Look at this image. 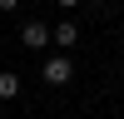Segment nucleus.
Returning a JSON list of instances; mask_svg holds the SVG:
<instances>
[{
  "label": "nucleus",
  "mask_w": 124,
  "mask_h": 119,
  "mask_svg": "<svg viewBox=\"0 0 124 119\" xmlns=\"http://www.w3.org/2000/svg\"><path fill=\"white\" fill-rule=\"evenodd\" d=\"M119 55H124V50H119Z\"/></svg>",
  "instance_id": "nucleus-8"
},
{
  "label": "nucleus",
  "mask_w": 124,
  "mask_h": 119,
  "mask_svg": "<svg viewBox=\"0 0 124 119\" xmlns=\"http://www.w3.org/2000/svg\"><path fill=\"white\" fill-rule=\"evenodd\" d=\"M20 45L25 50H45L50 45V25L45 20H25V25H20Z\"/></svg>",
  "instance_id": "nucleus-2"
},
{
  "label": "nucleus",
  "mask_w": 124,
  "mask_h": 119,
  "mask_svg": "<svg viewBox=\"0 0 124 119\" xmlns=\"http://www.w3.org/2000/svg\"><path fill=\"white\" fill-rule=\"evenodd\" d=\"M55 5H60V10H75V5H79V0H55Z\"/></svg>",
  "instance_id": "nucleus-6"
},
{
  "label": "nucleus",
  "mask_w": 124,
  "mask_h": 119,
  "mask_svg": "<svg viewBox=\"0 0 124 119\" xmlns=\"http://www.w3.org/2000/svg\"><path fill=\"white\" fill-rule=\"evenodd\" d=\"M50 40H55V45H60V55H70V50H75V40H79V25H75V20H60V25H50Z\"/></svg>",
  "instance_id": "nucleus-3"
},
{
  "label": "nucleus",
  "mask_w": 124,
  "mask_h": 119,
  "mask_svg": "<svg viewBox=\"0 0 124 119\" xmlns=\"http://www.w3.org/2000/svg\"><path fill=\"white\" fill-rule=\"evenodd\" d=\"M0 10H5V15H10V10H20V0H0Z\"/></svg>",
  "instance_id": "nucleus-5"
},
{
  "label": "nucleus",
  "mask_w": 124,
  "mask_h": 119,
  "mask_svg": "<svg viewBox=\"0 0 124 119\" xmlns=\"http://www.w3.org/2000/svg\"><path fill=\"white\" fill-rule=\"evenodd\" d=\"M40 74H45V84H70V79H75V65H70V55H50L45 65H40Z\"/></svg>",
  "instance_id": "nucleus-1"
},
{
  "label": "nucleus",
  "mask_w": 124,
  "mask_h": 119,
  "mask_svg": "<svg viewBox=\"0 0 124 119\" xmlns=\"http://www.w3.org/2000/svg\"><path fill=\"white\" fill-rule=\"evenodd\" d=\"M15 94H20V74L0 69V99H15Z\"/></svg>",
  "instance_id": "nucleus-4"
},
{
  "label": "nucleus",
  "mask_w": 124,
  "mask_h": 119,
  "mask_svg": "<svg viewBox=\"0 0 124 119\" xmlns=\"http://www.w3.org/2000/svg\"><path fill=\"white\" fill-rule=\"evenodd\" d=\"M94 5H109V0H94Z\"/></svg>",
  "instance_id": "nucleus-7"
}]
</instances>
